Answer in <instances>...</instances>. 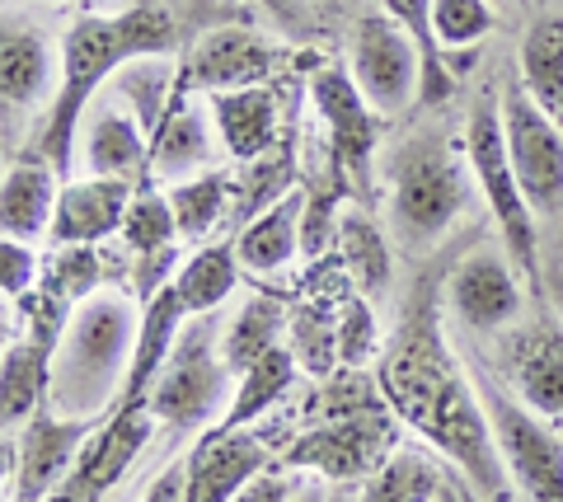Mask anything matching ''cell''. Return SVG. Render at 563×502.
<instances>
[{
	"mask_svg": "<svg viewBox=\"0 0 563 502\" xmlns=\"http://www.w3.org/2000/svg\"><path fill=\"white\" fill-rule=\"evenodd\" d=\"M333 502H357V498H347V493H333Z\"/></svg>",
	"mask_w": 563,
	"mask_h": 502,
	"instance_id": "48",
	"label": "cell"
},
{
	"mask_svg": "<svg viewBox=\"0 0 563 502\" xmlns=\"http://www.w3.org/2000/svg\"><path fill=\"white\" fill-rule=\"evenodd\" d=\"M268 451L250 432H207L184 460V502H235L250 479L263 475Z\"/></svg>",
	"mask_w": 563,
	"mask_h": 502,
	"instance_id": "19",
	"label": "cell"
},
{
	"mask_svg": "<svg viewBox=\"0 0 563 502\" xmlns=\"http://www.w3.org/2000/svg\"><path fill=\"white\" fill-rule=\"evenodd\" d=\"M231 183L225 175H198V179H184L169 188V207H174V221H179V235L184 239H202L207 231H217V221L231 212Z\"/></svg>",
	"mask_w": 563,
	"mask_h": 502,
	"instance_id": "35",
	"label": "cell"
},
{
	"mask_svg": "<svg viewBox=\"0 0 563 502\" xmlns=\"http://www.w3.org/2000/svg\"><path fill=\"white\" fill-rule=\"evenodd\" d=\"M291 380H296V348L282 343V348L263 353L254 367L235 380V400H231V413H225L221 432H244V423H254L263 409H273L282 394L291 390Z\"/></svg>",
	"mask_w": 563,
	"mask_h": 502,
	"instance_id": "30",
	"label": "cell"
},
{
	"mask_svg": "<svg viewBox=\"0 0 563 502\" xmlns=\"http://www.w3.org/2000/svg\"><path fill=\"white\" fill-rule=\"evenodd\" d=\"M333 353L343 361H366L376 353V320H372V305L366 301H347L343 315H339V328H333Z\"/></svg>",
	"mask_w": 563,
	"mask_h": 502,
	"instance_id": "39",
	"label": "cell"
},
{
	"mask_svg": "<svg viewBox=\"0 0 563 502\" xmlns=\"http://www.w3.org/2000/svg\"><path fill=\"white\" fill-rule=\"evenodd\" d=\"M465 165L470 175L479 179V193L488 202L493 221L507 239V254L521 272H540V254H536V212L526 207L512 160H507V136H503V109L498 99L484 94L470 109V127H465Z\"/></svg>",
	"mask_w": 563,
	"mask_h": 502,
	"instance_id": "6",
	"label": "cell"
},
{
	"mask_svg": "<svg viewBox=\"0 0 563 502\" xmlns=\"http://www.w3.org/2000/svg\"><path fill=\"white\" fill-rule=\"evenodd\" d=\"M291 179H296V165H291V150H287V146L268 150L263 160H250V165H244V175H240L235 198H231L235 216L244 221V226H250L254 216H263L268 207H277L287 193H296Z\"/></svg>",
	"mask_w": 563,
	"mask_h": 502,
	"instance_id": "34",
	"label": "cell"
},
{
	"mask_svg": "<svg viewBox=\"0 0 563 502\" xmlns=\"http://www.w3.org/2000/svg\"><path fill=\"white\" fill-rule=\"evenodd\" d=\"M310 103L329 127L333 160H339L343 175L357 179V188L366 193V183H372V150H376V123H372L376 109L366 103V94L357 90V80H352L347 66H324V71H314Z\"/></svg>",
	"mask_w": 563,
	"mask_h": 502,
	"instance_id": "13",
	"label": "cell"
},
{
	"mask_svg": "<svg viewBox=\"0 0 563 502\" xmlns=\"http://www.w3.org/2000/svg\"><path fill=\"white\" fill-rule=\"evenodd\" d=\"M521 90L563 127V14H540L521 38Z\"/></svg>",
	"mask_w": 563,
	"mask_h": 502,
	"instance_id": "27",
	"label": "cell"
},
{
	"mask_svg": "<svg viewBox=\"0 0 563 502\" xmlns=\"http://www.w3.org/2000/svg\"><path fill=\"white\" fill-rule=\"evenodd\" d=\"M57 179V169L47 160H33V155L5 165V179H0V231H5V239L33 245L38 235H52V216H57L62 198Z\"/></svg>",
	"mask_w": 563,
	"mask_h": 502,
	"instance_id": "22",
	"label": "cell"
},
{
	"mask_svg": "<svg viewBox=\"0 0 563 502\" xmlns=\"http://www.w3.org/2000/svg\"><path fill=\"white\" fill-rule=\"evenodd\" d=\"M258 5L268 10V14H277L282 24H296V20H301V10H296V0H258Z\"/></svg>",
	"mask_w": 563,
	"mask_h": 502,
	"instance_id": "43",
	"label": "cell"
},
{
	"mask_svg": "<svg viewBox=\"0 0 563 502\" xmlns=\"http://www.w3.org/2000/svg\"><path fill=\"white\" fill-rule=\"evenodd\" d=\"M141 315L122 291H95L66 320V334L52 353V390L47 404L62 419H103L122 400L136 353Z\"/></svg>",
	"mask_w": 563,
	"mask_h": 502,
	"instance_id": "3",
	"label": "cell"
},
{
	"mask_svg": "<svg viewBox=\"0 0 563 502\" xmlns=\"http://www.w3.org/2000/svg\"><path fill=\"white\" fill-rule=\"evenodd\" d=\"M446 493L442 465L418 446H395L390 456L376 465V475L362 483L357 502H437Z\"/></svg>",
	"mask_w": 563,
	"mask_h": 502,
	"instance_id": "28",
	"label": "cell"
},
{
	"mask_svg": "<svg viewBox=\"0 0 563 502\" xmlns=\"http://www.w3.org/2000/svg\"><path fill=\"white\" fill-rule=\"evenodd\" d=\"M43 287V268H38V254L24 239H5L0 245V291L5 301H24Z\"/></svg>",
	"mask_w": 563,
	"mask_h": 502,
	"instance_id": "40",
	"label": "cell"
},
{
	"mask_svg": "<svg viewBox=\"0 0 563 502\" xmlns=\"http://www.w3.org/2000/svg\"><path fill=\"white\" fill-rule=\"evenodd\" d=\"M188 320H192V315L184 310V301H179V291H174V282H169L155 301L141 305V334H136L132 371H128V386H122L118 409H122V404H146V394H151L155 380H161L165 361L174 357V343H179V334H184V324H188Z\"/></svg>",
	"mask_w": 563,
	"mask_h": 502,
	"instance_id": "24",
	"label": "cell"
},
{
	"mask_svg": "<svg viewBox=\"0 0 563 502\" xmlns=\"http://www.w3.org/2000/svg\"><path fill=\"white\" fill-rule=\"evenodd\" d=\"M380 10L390 14L418 47V57H422V103H446L455 80H451L446 52H442V38H437V24H432V0H380Z\"/></svg>",
	"mask_w": 563,
	"mask_h": 502,
	"instance_id": "33",
	"label": "cell"
},
{
	"mask_svg": "<svg viewBox=\"0 0 563 502\" xmlns=\"http://www.w3.org/2000/svg\"><path fill=\"white\" fill-rule=\"evenodd\" d=\"M52 80H57V57H52V43L43 38L33 24L24 20H5L0 33V99L5 109H33L52 94Z\"/></svg>",
	"mask_w": 563,
	"mask_h": 502,
	"instance_id": "23",
	"label": "cell"
},
{
	"mask_svg": "<svg viewBox=\"0 0 563 502\" xmlns=\"http://www.w3.org/2000/svg\"><path fill=\"white\" fill-rule=\"evenodd\" d=\"M47 390H52V353L29 338L5 343V357H0V423H5V432H20L43 409Z\"/></svg>",
	"mask_w": 563,
	"mask_h": 502,
	"instance_id": "26",
	"label": "cell"
},
{
	"mask_svg": "<svg viewBox=\"0 0 563 502\" xmlns=\"http://www.w3.org/2000/svg\"><path fill=\"white\" fill-rule=\"evenodd\" d=\"M385 394H390L399 419L418 427L488 502H503L507 465L498 456V442H493L479 390H470L446 367L442 348H432L428 334H404L399 353L385 367Z\"/></svg>",
	"mask_w": 563,
	"mask_h": 502,
	"instance_id": "1",
	"label": "cell"
},
{
	"mask_svg": "<svg viewBox=\"0 0 563 502\" xmlns=\"http://www.w3.org/2000/svg\"><path fill=\"white\" fill-rule=\"evenodd\" d=\"M347 71L376 113L395 118L422 99V57L390 14H362L347 43Z\"/></svg>",
	"mask_w": 563,
	"mask_h": 502,
	"instance_id": "9",
	"label": "cell"
},
{
	"mask_svg": "<svg viewBox=\"0 0 563 502\" xmlns=\"http://www.w3.org/2000/svg\"><path fill=\"white\" fill-rule=\"evenodd\" d=\"M282 320H287V315H282V301L254 297V301H244L235 315L221 324V361L231 367L235 380L250 371L263 353L282 348Z\"/></svg>",
	"mask_w": 563,
	"mask_h": 502,
	"instance_id": "29",
	"label": "cell"
},
{
	"mask_svg": "<svg viewBox=\"0 0 563 502\" xmlns=\"http://www.w3.org/2000/svg\"><path fill=\"white\" fill-rule=\"evenodd\" d=\"M291 502H333V493L324 489V483H301V489L291 493Z\"/></svg>",
	"mask_w": 563,
	"mask_h": 502,
	"instance_id": "44",
	"label": "cell"
},
{
	"mask_svg": "<svg viewBox=\"0 0 563 502\" xmlns=\"http://www.w3.org/2000/svg\"><path fill=\"white\" fill-rule=\"evenodd\" d=\"M282 52L258 38L254 29H240V24H221L202 33L192 43V62H188V76L202 94H221V90H254V85H268L277 71Z\"/></svg>",
	"mask_w": 563,
	"mask_h": 502,
	"instance_id": "15",
	"label": "cell"
},
{
	"mask_svg": "<svg viewBox=\"0 0 563 502\" xmlns=\"http://www.w3.org/2000/svg\"><path fill=\"white\" fill-rule=\"evenodd\" d=\"M470 202L465 165L432 136L409 142L390 165V231L399 245H437Z\"/></svg>",
	"mask_w": 563,
	"mask_h": 502,
	"instance_id": "5",
	"label": "cell"
},
{
	"mask_svg": "<svg viewBox=\"0 0 563 502\" xmlns=\"http://www.w3.org/2000/svg\"><path fill=\"white\" fill-rule=\"evenodd\" d=\"M207 113L217 123V136L231 160L250 165L263 160L268 150H277L282 132V99L273 85H254V90H221L207 94Z\"/></svg>",
	"mask_w": 563,
	"mask_h": 502,
	"instance_id": "21",
	"label": "cell"
},
{
	"mask_svg": "<svg viewBox=\"0 0 563 502\" xmlns=\"http://www.w3.org/2000/svg\"><path fill=\"white\" fill-rule=\"evenodd\" d=\"M540 5H550V0H540Z\"/></svg>",
	"mask_w": 563,
	"mask_h": 502,
	"instance_id": "49",
	"label": "cell"
},
{
	"mask_svg": "<svg viewBox=\"0 0 563 502\" xmlns=\"http://www.w3.org/2000/svg\"><path fill=\"white\" fill-rule=\"evenodd\" d=\"M103 419H62L57 409H38L33 419L10 432L20 442V479L10 489V502H47L76 470L85 442L99 432Z\"/></svg>",
	"mask_w": 563,
	"mask_h": 502,
	"instance_id": "10",
	"label": "cell"
},
{
	"mask_svg": "<svg viewBox=\"0 0 563 502\" xmlns=\"http://www.w3.org/2000/svg\"><path fill=\"white\" fill-rule=\"evenodd\" d=\"M488 5H521V0H488Z\"/></svg>",
	"mask_w": 563,
	"mask_h": 502,
	"instance_id": "47",
	"label": "cell"
},
{
	"mask_svg": "<svg viewBox=\"0 0 563 502\" xmlns=\"http://www.w3.org/2000/svg\"><path fill=\"white\" fill-rule=\"evenodd\" d=\"M306 193L296 188L277 207H268L263 216H254L250 226H240L235 235V254H240V268L250 272H277L287 268L296 254L306 249Z\"/></svg>",
	"mask_w": 563,
	"mask_h": 502,
	"instance_id": "25",
	"label": "cell"
},
{
	"mask_svg": "<svg viewBox=\"0 0 563 502\" xmlns=\"http://www.w3.org/2000/svg\"><path fill=\"white\" fill-rule=\"evenodd\" d=\"M76 146H80V160L90 169V179H118L132 188L151 179V132L109 90H103V99L90 103Z\"/></svg>",
	"mask_w": 563,
	"mask_h": 502,
	"instance_id": "14",
	"label": "cell"
},
{
	"mask_svg": "<svg viewBox=\"0 0 563 502\" xmlns=\"http://www.w3.org/2000/svg\"><path fill=\"white\" fill-rule=\"evenodd\" d=\"M437 502H461V493H451V489H446V493H442V498H437Z\"/></svg>",
	"mask_w": 563,
	"mask_h": 502,
	"instance_id": "46",
	"label": "cell"
},
{
	"mask_svg": "<svg viewBox=\"0 0 563 502\" xmlns=\"http://www.w3.org/2000/svg\"><path fill=\"white\" fill-rule=\"evenodd\" d=\"M221 155H225V146L217 136V123H207V109L198 99L179 94L174 109L165 113V123L151 136V179L174 188L184 179L217 175Z\"/></svg>",
	"mask_w": 563,
	"mask_h": 502,
	"instance_id": "18",
	"label": "cell"
},
{
	"mask_svg": "<svg viewBox=\"0 0 563 502\" xmlns=\"http://www.w3.org/2000/svg\"><path fill=\"white\" fill-rule=\"evenodd\" d=\"M240 282V254L235 245H207L174 272V291L188 315H211Z\"/></svg>",
	"mask_w": 563,
	"mask_h": 502,
	"instance_id": "31",
	"label": "cell"
},
{
	"mask_svg": "<svg viewBox=\"0 0 563 502\" xmlns=\"http://www.w3.org/2000/svg\"><path fill=\"white\" fill-rule=\"evenodd\" d=\"M43 291L57 297L62 305H70V310H76L80 301H90L99 291V245L52 249V264L43 272Z\"/></svg>",
	"mask_w": 563,
	"mask_h": 502,
	"instance_id": "38",
	"label": "cell"
},
{
	"mask_svg": "<svg viewBox=\"0 0 563 502\" xmlns=\"http://www.w3.org/2000/svg\"><path fill=\"white\" fill-rule=\"evenodd\" d=\"M503 136H507V160H512L526 207L536 216H559L563 212V127L521 85H507Z\"/></svg>",
	"mask_w": 563,
	"mask_h": 502,
	"instance_id": "8",
	"label": "cell"
},
{
	"mask_svg": "<svg viewBox=\"0 0 563 502\" xmlns=\"http://www.w3.org/2000/svg\"><path fill=\"white\" fill-rule=\"evenodd\" d=\"M339 239H343V258H347L352 277H357V287L362 291H380L385 272H390V245H385V235L362 212H343Z\"/></svg>",
	"mask_w": 563,
	"mask_h": 502,
	"instance_id": "37",
	"label": "cell"
},
{
	"mask_svg": "<svg viewBox=\"0 0 563 502\" xmlns=\"http://www.w3.org/2000/svg\"><path fill=\"white\" fill-rule=\"evenodd\" d=\"M141 502H184V465H169V470H161L146 493H141Z\"/></svg>",
	"mask_w": 563,
	"mask_h": 502,
	"instance_id": "42",
	"label": "cell"
},
{
	"mask_svg": "<svg viewBox=\"0 0 563 502\" xmlns=\"http://www.w3.org/2000/svg\"><path fill=\"white\" fill-rule=\"evenodd\" d=\"M446 305L474 334H498V328L517 324L521 315V282L503 254L479 249L465 264H455L446 282Z\"/></svg>",
	"mask_w": 563,
	"mask_h": 502,
	"instance_id": "16",
	"label": "cell"
},
{
	"mask_svg": "<svg viewBox=\"0 0 563 502\" xmlns=\"http://www.w3.org/2000/svg\"><path fill=\"white\" fill-rule=\"evenodd\" d=\"M122 239L132 245L136 258L169 254L174 245H179V221H174L169 198H161L151 183H141V188H136V198H132L128 226H122Z\"/></svg>",
	"mask_w": 563,
	"mask_h": 502,
	"instance_id": "36",
	"label": "cell"
},
{
	"mask_svg": "<svg viewBox=\"0 0 563 502\" xmlns=\"http://www.w3.org/2000/svg\"><path fill=\"white\" fill-rule=\"evenodd\" d=\"M474 390H479L493 442H498V456L507 475L517 479V489L531 502H563V442L544 427L540 413H531L503 386L474 376Z\"/></svg>",
	"mask_w": 563,
	"mask_h": 502,
	"instance_id": "7",
	"label": "cell"
},
{
	"mask_svg": "<svg viewBox=\"0 0 563 502\" xmlns=\"http://www.w3.org/2000/svg\"><path fill=\"white\" fill-rule=\"evenodd\" d=\"M291 493H296V489H291L287 479H277V475L263 470L258 479H250V483H244V489L235 493V502H287Z\"/></svg>",
	"mask_w": 563,
	"mask_h": 502,
	"instance_id": "41",
	"label": "cell"
},
{
	"mask_svg": "<svg viewBox=\"0 0 563 502\" xmlns=\"http://www.w3.org/2000/svg\"><path fill=\"white\" fill-rule=\"evenodd\" d=\"M503 371L517 400L540 419H563V328L521 324L503 338Z\"/></svg>",
	"mask_w": 563,
	"mask_h": 502,
	"instance_id": "17",
	"label": "cell"
},
{
	"mask_svg": "<svg viewBox=\"0 0 563 502\" xmlns=\"http://www.w3.org/2000/svg\"><path fill=\"white\" fill-rule=\"evenodd\" d=\"M151 432H155V413L146 404H122L113 413H103L99 432L85 442L76 470L66 475V483L47 502H103V493L146 451Z\"/></svg>",
	"mask_w": 563,
	"mask_h": 502,
	"instance_id": "11",
	"label": "cell"
},
{
	"mask_svg": "<svg viewBox=\"0 0 563 502\" xmlns=\"http://www.w3.org/2000/svg\"><path fill=\"white\" fill-rule=\"evenodd\" d=\"M390 419L385 413H339L324 427L306 432L301 442L291 446V465L314 470L324 479H372L376 465L390 456Z\"/></svg>",
	"mask_w": 563,
	"mask_h": 502,
	"instance_id": "12",
	"label": "cell"
},
{
	"mask_svg": "<svg viewBox=\"0 0 563 502\" xmlns=\"http://www.w3.org/2000/svg\"><path fill=\"white\" fill-rule=\"evenodd\" d=\"M174 20L155 5H132L118 14H80L62 38V80L57 99L47 109V123L38 132L43 160L66 175L70 155L80 142V123L90 113L95 94L109 90V80L136 57H169Z\"/></svg>",
	"mask_w": 563,
	"mask_h": 502,
	"instance_id": "2",
	"label": "cell"
},
{
	"mask_svg": "<svg viewBox=\"0 0 563 502\" xmlns=\"http://www.w3.org/2000/svg\"><path fill=\"white\" fill-rule=\"evenodd\" d=\"M544 291H550V305L559 310V320H563V272H550V277H544V282H540Z\"/></svg>",
	"mask_w": 563,
	"mask_h": 502,
	"instance_id": "45",
	"label": "cell"
},
{
	"mask_svg": "<svg viewBox=\"0 0 563 502\" xmlns=\"http://www.w3.org/2000/svg\"><path fill=\"white\" fill-rule=\"evenodd\" d=\"M235 400V376L221 361V324L211 315H192L184 324L174 357L165 361L161 380L146 394V409L155 423L174 432H217L231 413Z\"/></svg>",
	"mask_w": 563,
	"mask_h": 502,
	"instance_id": "4",
	"label": "cell"
},
{
	"mask_svg": "<svg viewBox=\"0 0 563 502\" xmlns=\"http://www.w3.org/2000/svg\"><path fill=\"white\" fill-rule=\"evenodd\" d=\"M109 94L141 118V127L155 136V127L165 123V113L174 109V62L169 57H136L109 80Z\"/></svg>",
	"mask_w": 563,
	"mask_h": 502,
	"instance_id": "32",
	"label": "cell"
},
{
	"mask_svg": "<svg viewBox=\"0 0 563 502\" xmlns=\"http://www.w3.org/2000/svg\"><path fill=\"white\" fill-rule=\"evenodd\" d=\"M136 188L118 183V179H76L62 188L57 198V216H52V249H70V245H99L109 235H122L132 212Z\"/></svg>",
	"mask_w": 563,
	"mask_h": 502,
	"instance_id": "20",
	"label": "cell"
}]
</instances>
